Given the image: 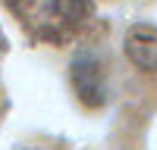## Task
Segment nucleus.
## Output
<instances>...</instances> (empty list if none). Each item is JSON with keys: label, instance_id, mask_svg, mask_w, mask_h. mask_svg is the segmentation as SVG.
I'll return each mask as SVG.
<instances>
[{"label": "nucleus", "instance_id": "1", "mask_svg": "<svg viewBox=\"0 0 157 150\" xmlns=\"http://www.w3.org/2000/svg\"><path fill=\"white\" fill-rule=\"evenodd\" d=\"M22 19L47 28V34H60L63 28L82 16V0H10Z\"/></svg>", "mask_w": 157, "mask_h": 150}, {"label": "nucleus", "instance_id": "2", "mask_svg": "<svg viewBox=\"0 0 157 150\" xmlns=\"http://www.w3.org/2000/svg\"><path fill=\"white\" fill-rule=\"evenodd\" d=\"M72 84L78 97L85 100L88 106H98L107 100V91H104V66L98 53H91V50H82L75 59H72Z\"/></svg>", "mask_w": 157, "mask_h": 150}, {"label": "nucleus", "instance_id": "3", "mask_svg": "<svg viewBox=\"0 0 157 150\" xmlns=\"http://www.w3.org/2000/svg\"><path fill=\"white\" fill-rule=\"evenodd\" d=\"M123 47H126V56L132 59L141 72H154L157 69V28L154 25H145V22L132 25V28L126 31Z\"/></svg>", "mask_w": 157, "mask_h": 150}]
</instances>
